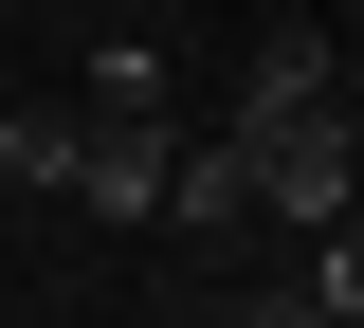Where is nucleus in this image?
Instances as JSON below:
<instances>
[{
  "instance_id": "nucleus-1",
  "label": "nucleus",
  "mask_w": 364,
  "mask_h": 328,
  "mask_svg": "<svg viewBox=\"0 0 364 328\" xmlns=\"http://www.w3.org/2000/svg\"><path fill=\"white\" fill-rule=\"evenodd\" d=\"M237 164H255V219H346V201H364V146H346V92H328V37H273L255 55V73H237Z\"/></svg>"
},
{
  "instance_id": "nucleus-2",
  "label": "nucleus",
  "mask_w": 364,
  "mask_h": 328,
  "mask_svg": "<svg viewBox=\"0 0 364 328\" xmlns=\"http://www.w3.org/2000/svg\"><path fill=\"white\" fill-rule=\"evenodd\" d=\"M164 110H73V201L91 219H164Z\"/></svg>"
},
{
  "instance_id": "nucleus-3",
  "label": "nucleus",
  "mask_w": 364,
  "mask_h": 328,
  "mask_svg": "<svg viewBox=\"0 0 364 328\" xmlns=\"http://www.w3.org/2000/svg\"><path fill=\"white\" fill-rule=\"evenodd\" d=\"M164 219L182 237H237V219H255V164H237V146H182V164H164Z\"/></svg>"
},
{
  "instance_id": "nucleus-4",
  "label": "nucleus",
  "mask_w": 364,
  "mask_h": 328,
  "mask_svg": "<svg viewBox=\"0 0 364 328\" xmlns=\"http://www.w3.org/2000/svg\"><path fill=\"white\" fill-rule=\"evenodd\" d=\"M0 201H73V110H0Z\"/></svg>"
},
{
  "instance_id": "nucleus-5",
  "label": "nucleus",
  "mask_w": 364,
  "mask_h": 328,
  "mask_svg": "<svg viewBox=\"0 0 364 328\" xmlns=\"http://www.w3.org/2000/svg\"><path fill=\"white\" fill-rule=\"evenodd\" d=\"M164 92H182V73L146 37H91V73H73V110H164Z\"/></svg>"
},
{
  "instance_id": "nucleus-6",
  "label": "nucleus",
  "mask_w": 364,
  "mask_h": 328,
  "mask_svg": "<svg viewBox=\"0 0 364 328\" xmlns=\"http://www.w3.org/2000/svg\"><path fill=\"white\" fill-rule=\"evenodd\" d=\"M237 328H328V310H310V274H291V292H237Z\"/></svg>"
}]
</instances>
